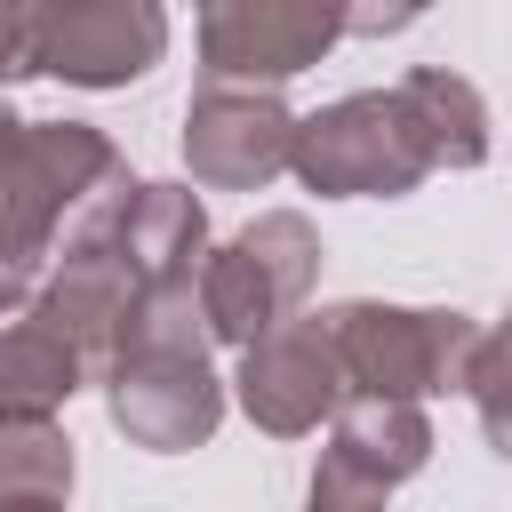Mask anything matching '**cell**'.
<instances>
[{
	"mask_svg": "<svg viewBox=\"0 0 512 512\" xmlns=\"http://www.w3.org/2000/svg\"><path fill=\"white\" fill-rule=\"evenodd\" d=\"M432 456V416L424 400H384V392H344L328 416V448L312 464V504L320 512H352V504H384L392 488H408Z\"/></svg>",
	"mask_w": 512,
	"mask_h": 512,
	"instance_id": "7",
	"label": "cell"
},
{
	"mask_svg": "<svg viewBox=\"0 0 512 512\" xmlns=\"http://www.w3.org/2000/svg\"><path fill=\"white\" fill-rule=\"evenodd\" d=\"M40 16L48 0H0V88L40 72Z\"/></svg>",
	"mask_w": 512,
	"mask_h": 512,
	"instance_id": "16",
	"label": "cell"
},
{
	"mask_svg": "<svg viewBox=\"0 0 512 512\" xmlns=\"http://www.w3.org/2000/svg\"><path fill=\"white\" fill-rule=\"evenodd\" d=\"M288 168L320 200H408L432 176V152L400 104V88H352L296 120Z\"/></svg>",
	"mask_w": 512,
	"mask_h": 512,
	"instance_id": "4",
	"label": "cell"
},
{
	"mask_svg": "<svg viewBox=\"0 0 512 512\" xmlns=\"http://www.w3.org/2000/svg\"><path fill=\"white\" fill-rule=\"evenodd\" d=\"M392 88H400V104H408L432 168H480V160H488V96H480L464 72L416 64V72H400Z\"/></svg>",
	"mask_w": 512,
	"mask_h": 512,
	"instance_id": "13",
	"label": "cell"
},
{
	"mask_svg": "<svg viewBox=\"0 0 512 512\" xmlns=\"http://www.w3.org/2000/svg\"><path fill=\"white\" fill-rule=\"evenodd\" d=\"M168 56L160 0H48L40 16V72L64 88H128Z\"/></svg>",
	"mask_w": 512,
	"mask_h": 512,
	"instance_id": "10",
	"label": "cell"
},
{
	"mask_svg": "<svg viewBox=\"0 0 512 512\" xmlns=\"http://www.w3.org/2000/svg\"><path fill=\"white\" fill-rule=\"evenodd\" d=\"M128 160L96 120H24L0 96V312L40 296V272L96 184Z\"/></svg>",
	"mask_w": 512,
	"mask_h": 512,
	"instance_id": "2",
	"label": "cell"
},
{
	"mask_svg": "<svg viewBox=\"0 0 512 512\" xmlns=\"http://www.w3.org/2000/svg\"><path fill=\"white\" fill-rule=\"evenodd\" d=\"M296 152V112L264 80H200L184 104V168L208 192H264Z\"/></svg>",
	"mask_w": 512,
	"mask_h": 512,
	"instance_id": "8",
	"label": "cell"
},
{
	"mask_svg": "<svg viewBox=\"0 0 512 512\" xmlns=\"http://www.w3.org/2000/svg\"><path fill=\"white\" fill-rule=\"evenodd\" d=\"M432 0H344V40H392L424 16Z\"/></svg>",
	"mask_w": 512,
	"mask_h": 512,
	"instance_id": "17",
	"label": "cell"
},
{
	"mask_svg": "<svg viewBox=\"0 0 512 512\" xmlns=\"http://www.w3.org/2000/svg\"><path fill=\"white\" fill-rule=\"evenodd\" d=\"M320 232L312 216L296 208H264L256 224H240L232 240H216L200 256V312H208V336L216 344H248L264 336L272 320L304 312V296L320 288Z\"/></svg>",
	"mask_w": 512,
	"mask_h": 512,
	"instance_id": "5",
	"label": "cell"
},
{
	"mask_svg": "<svg viewBox=\"0 0 512 512\" xmlns=\"http://www.w3.org/2000/svg\"><path fill=\"white\" fill-rule=\"evenodd\" d=\"M344 392H352V384H344V360H336V336H328L320 312H288V320H272L264 336L240 344L232 400H240V416H248L256 432H272V440L320 432Z\"/></svg>",
	"mask_w": 512,
	"mask_h": 512,
	"instance_id": "6",
	"label": "cell"
},
{
	"mask_svg": "<svg viewBox=\"0 0 512 512\" xmlns=\"http://www.w3.org/2000/svg\"><path fill=\"white\" fill-rule=\"evenodd\" d=\"M208 352H216V336L200 312V280H152L136 296L120 344L96 368L112 432L128 448H152V456L208 448L224 424V376Z\"/></svg>",
	"mask_w": 512,
	"mask_h": 512,
	"instance_id": "1",
	"label": "cell"
},
{
	"mask_svg": "<svg viewBox=\"0 0 512 512\" xmlns=\"http://www.w3.org/2000/svg\"><path fill=\"white\" fill-rule=\"evenodd\" d=\"M464 400L480 408L488 448L512 464V320H504V328H480V344H472V360H464Z\"/></svg>",
	"mask_w": 512,
	"mask_h": 512,
	"instance_id": "15",
	"label": "cell"
},
{
	"mask_svg": "<svg viewBox=\"0 0 512 512\" xmlns=\"http://www.w3.org/2000/svg\"><path fill=\"white\" fill-rule=\"evenodd\" d=\"M80 384H96L80 336L40 304L0 312V416H56Z\"/></svg>",
	"mask_w": 512,
	"mask_h": 512,
	"instance_id": "11",
	"label": "cell"
},
{
	"mask_svg": "<svg viewBox=\"0 0 512 512\" xmlns=\"http://www.w3.org/2000/svg\"><path fill=\"white\" fill-rule=\"evenodd\" d=\"M80 480L56 416H0V504H64Z\"/></svg>",
	"mask_w": 512,
	"mask_h": 512,
	"instance_id": "14",
	"label": "cell"
},
{
	"mask_svg": "<svg viewBox=\"0 0 512 512\" xmlns=\"http://www.w3.org/2000/svg\"><path fill=\"white\" fill-rule=\"evenodd\" d=\"M344 360L352 392H384V400H432V392H464V360L480 344V320L456 304H376V296H344L320 312Z\"/></svg>",
	"mask_w": 512,
	"mask_h": 512,
	"instance_id": "3",
	"label": "cell"
},
{
	"mask_svg": "<svg viewBox=\"0 0 512 512\" xmlns=\"http://www.w3.org/2000/svg\"><path fill=\"white\" fill-rule=\"evenodd\" d=\"M120 232H128V256H136L144 288H152V280H200V256H208V208H200L192 184H136Z\"/></svg>",
	"mask_w": 512,
	"mask_h": 512,
	"instance_id": "12",
	"label": "cell"
},
{
	"mask_svg": "<svg viewBox=\"0 0 512 512\" xmlns=\"http://www.w3.org/2000/svg\"><path fill=\"white\" fill-rule=\"evenodd\" d=\"M504 320H512V312H504Z\"/></svg>",
	"mask_w": 512,
	"mask_h": 512,
	"instance_id": "18",
	"label": "cell"
},
{
	"mask_svg": "<svg viewBox=\"0 0 512 512\" xmlns=\"http://www.w3.org/2000/svg\"><path fill=\"white\" fill-rule=\"evenodd\" d=\"M344 40V0H200V80H296Z\"/></svg>",
	"mask_w": 512,
	"mask_h": 512,
	"instance_id": "9",
	"label": "cell"
}]
</instances>
